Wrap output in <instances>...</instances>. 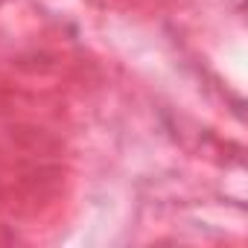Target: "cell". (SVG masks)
I'll list each match as a JSON object with an SVG mask.
<instances>
[]
</instances>
